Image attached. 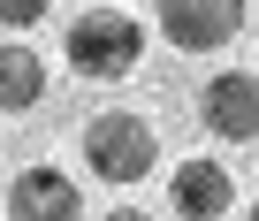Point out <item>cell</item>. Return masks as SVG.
Returning a JSON list of instances; mask_svg holds the SVG:
<instances>
[{
    "label": "cell",
    "mask_w": 259,
    "mask_h": 221,
    "mask_svg": "<svg viewBox=\"0 0 259 221\" xmlns=\"http://www.w3.org/2000/svg\"><path fill=\"white\" fill-rule=\"evenodd\" d=\"M61 54H69V69H76L84 84H122L130 69L145 61V23L122 16V8H84V16L69 23Z\"/></svg>",
    "instance_id": "6da1fadb"
},
{
    "label": "cell",
    "mask_w": 259,
    "mask_h": 221,
    "mask_svg": "<svg viewBox=\"0 0 259 221\" xmlns=\"http://www.w3.org/2000/svg\"><path fill=\"white\" fill-rule=\"evenodd\" d=\"M84 168L99 183H145L160 168V138L145 115H92L84 122Z\"/></svg>",
    "instance_id": "7a4b0ae2"
},
{
    "label": "cell",
    "mask_w": 259,
    "mask_h": 221,
    "mask_svg": "<svg viewBox=\"0 0 259 221\" xmlns=\"http://www.w3.org/2000/svg\"><path fill=\"white\" fill-rule=\"evenodd\" d=\"M198 107H206V130H213L221 145H251V138H259V76H251V69L206 76Z\"/></svg>",
    "instance_id": "3957f363"
},
{
    "label": "cell",
    "mask_w": 259,
    "mask_h": 221,
    "mask_svg": "<svg viewBox=\"0 0 259 221\" xmlns=\"http://www.w3.org/2000/svg\"><path fill=\"white\" fill-rule=\"evenodd\" d=\"M8 221H84V191H76V175H61L54 160L23 168V175L8 183Z\"/></svg>",
    "instance_id": "277c9868"
},
{
    "label": "cell",
    "mask_w": 259,
    "mask_h": 221,
    "mask_svg": "<svg viewBox=\"0 0 259 221\" xmlns=\"http://www.w3.org/2000/svg\"><path fill=\"white\" fill-rule=\"evenodd\" d=\"M244 23V0H160V31L183 46V54H213L229 46Z\"/></svg>",
    "instance_id": "5b68a950"
},
{
    "label": "cell",
    "mask_w": 259,
    "mask_h": 221,
    "mask_svg": "<svg viewBox=\"0 0 259 221\" xmlns=\"http://www.w3.org/2000/svg\"><path fill=\"white\" fill-rule=\"evenodd\" d=\"M168 198H176V213H183V221H221V213L236 206V175H229L221 160H176Z\"/></svg>",
    "instance_id": "8992f818"
},
{
    "label": "cell",
    "mask_w": 259,
    "mask_h": 221,
    "mask_svg": "<svg viewBox=\"0 0 259 221\" xmlns=\"http://www.w3.org/2000/svg\"><path fill=\"white\" fill-rule=\"evenodd\" d=\"M46 99V54L38 46H0V115H31Z\"/></svg>",
    "instance_id": "52a82bcc"
},
{
    "label": "cell",
    "mask_w": 259,
    "mask_h": 221,
    "mask_svg": "<svg viewBox=\"0 0 259 221\" xmlns=\"http://www.w3.org/2000/svg\"><path fill=\"white\" fill-rule=\"evenodd\" d=\"M46 16H54V0H0V23H8V31H31Z\"/></svg>",
    "instance_id": "ba28073f"
},
{
    "label": "cell",
    "mask_w": 259,
    "mask_h": 221,
    "mask_svg": "<svg viewBox=\"0 0 259 221\" xmlns=\"http://www.w3.org/2000/svg\"><path fill=\"white\" fill-rule=\"evenodd\" d=\"M107 221H153V213H138V206H114V213H107Z\"/></svg>",
    "instance_id": "9c48e42d"
},
{
    "label": "cell",
    "mask_w": 259,
    "mask_h": 221,
    "mask_svg": "<svg viewBox=\"0 0 259 221\" xmlns=\"http://www.w3.org/2000/svg\"><path fill=\"white\" fill-rule=\"evenodd\" d=\"M251 221H259V198H251Z\"/></svg>",
    "instance_id": "30bf717a"
}]
</instances>
